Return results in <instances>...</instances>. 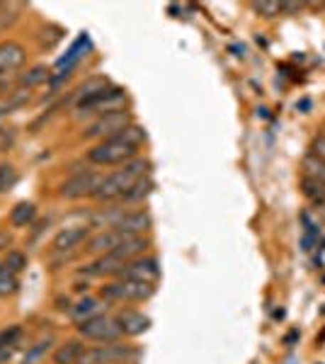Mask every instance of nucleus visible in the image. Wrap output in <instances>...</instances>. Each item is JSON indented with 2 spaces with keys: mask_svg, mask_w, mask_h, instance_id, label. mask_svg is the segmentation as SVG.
I'll return each mask as SVG.
<instances>
[{
  "mask_svg": "<svg viewBox=\"0 0 325 364\" xmlns=\"http://www.w3.org/2000/svg\"><path fill=\"white\" fill-rule=\"evenodd\" d=\"M127 105V90L122 87H107L105 92H100L92 100L82 102L75 107V119H82V117H102V114H110V112H119Z\"/></svg>",
  "mask_w": 325,
  "mask_h": 364,
  "instance_id": "5",
  "label": "nucleus"
},
{
  "mask_svg": "<svg viewBox=\"0 0 325 364\" xmlns=\"http://www.w3.org/2000/svg\"><path fill=\"white\" fill-rule=\"evenodd\" d=\"M149 248H151V240H149V238H144V236L124 238L119 248L110 252V257H112V260H117V262H119V265L124 267L129 260H134V257L146 255V250H149Z\"/></svg>",
  "mask_w": 325,
  "mask_h": 364,
  "instance_id": "15",
  "label": "nucleus"
},
{
  "mask_svg": "<svg viewBox=\"0 0 325 364\" xmlns=\"http://www.w3.org/2000/svg\"><path fill=\"white\" fill-rule=\"evenodd\" d=\"M139 357V350L127 343H102L85 348L78 364H132Z\"/></svg>",
  "mask_w": 325,
  "mask_h": 364,
  "instance_id": "4",
  "label": "nucleus"
},
{
  "mask_svg": "<svg viewBox=\"0 0 325 364\" xmlns=\"http://www.w3.org/2000/svg\"><path fill=\"white\" fill-rule=\"evenodd\" d=\"M22 364H29V362H22Z\"/></svg>",
  "mask_w": 325,
  "mask_h": 364,
  "instance_id": "34",
  "label": "nucleus"
},
{
  "mask_svg": "<svg viewBox=\"0 0 325 364\" xmlns=\"http://www.w3.org/2000/svg\"><path fill=\"white\" fill-rule=\"evenodd\" d=\"M82 350H85V345H82L80 338L66 340V343H61L54 350V355H51V362H54V364H78Z\"/></svg>",
  "mask_w": 325,
  "mask_h": 364,
  "instance_id": "18",
  "label": "nucleus"
},
{
  "mask_svg": "<svg viewBox=\"0 0 325 364\" xmlns=\"http://www.w3.org/2000/svg\"><path fill=\"white\" fill-rule=\"evenodd\" d=\"M114 318L119 323V331L124 338H139L151 328L149 316L141 314V311H134V309H122L119 314H114Z\"/></svg>",
  "mask_w": 325,
  "mask_h": 364,
  "instance_id": "11",
  "label": "nucleus"
},
{
  "mask_svg": "<svg viewBox=\"0 0 325 364\" xmlns=\"http://www.w3.org/2000/svg\"><path fill=\"white\" fill-rule=\"evenodd\" d=\"M301 190L311 202H325V185L311 180V178H301Z\"/></svg>",
  "mask_w": 325,
  "mask_h": 364,
  "instance_id": "25",
  "label": "nucleus"
},
{
  "mask_svg": "<svg viewBox=\"0 0 325 364\" xmlns=\"http://www.w3.org/2000/svg\"><path fill=\"white\" fill-rule=\"evenodd\" d=\"M90 238V228L87 226H73V228H63L61 233H56L51 248L54 252H61V255H68V252H75L82 243H87Z\"/></svg>",
  "mask_w": 325,
  "mask_h": 364,
  "instance_id": "12",
  "label": "nucleus"
},
{
  "mask_svg": "<svg viewBox=\"0 0 325 364\" xmlns=\"http://www.w3.org/2000/svg\"><path fill=\"white\" fill-rule=\"evenodd\" d=\"M107 306V304L102 301V299L97 296H82L80 301H75L73 306H70V318L75 323H85L90 318H95V316L102 314V309Z\"/></svg>",
  "mask_w": 325,
  "mask_h": 364,
  "instance_id": "17",
  "label": "nucleus"
},
{
  "mask_svg": "<svg viewBox=\"0 0 325 364\" xmlns=\"http://www.w3.org/2000/svg\"><path fill=\"white\" fill-rule=\"evenodd\" d=\"M17 185V170L10 163H0V192H8Z\"/></svg>",
  "mask_w": 325,
  "mask_h": 364,
  "instance_id": "26",
  "label": "nucleus"
},
{
  "mask_svg": "<svg viewBox=\"0 0 325 364\" xmlns=\"http://www.w3.org/2000/svg\"><path fill=\"white\" fill-rule=\"evenodd\" d=\"M156 294V284L134 279H114L100 289V299L105 304H144Z\"/></svg>",
  "mask_w": 325,
  "mask_h": 364,
  "instance_id": "3",
  "label": "nucleus"
},
{
  "mask_svg": "<svg viewBox=\"0 0 325 364\" xmlns=\"http://www.w3.org/2000/svg\"><path fill=\"white\" fill-rule=\"evenodd\" d=\"M304 8L301 3H282V13H299Z\"/></svg>",
  "mask_w": 325,
  "mask_h": 364,
  "instance_id": "33",
  "label": "nucleus"
},
{
  "mask_svg": "<svg viewBox=\"0 0 325 364\" xmlns=\"http://www.w3.org/2000/svg\"><path fill=\"white\" fill-rule=\"evenodd\" d=\"M158 277H161V265H158L156 257L141 255L129 260L114 279H134V282H151V284H156Z\"/></svg>",
  "mask_w": 325,
  "mask_h": 364,
  "instance_id": "8",
  "label": "nucleus"
},
{
  "mask_svg": "<svg viewBox=\"0 0 325 364\" xmlns=\"http://www.w3.org/2000/svg\"><path fill=\"white\" fill-rule=\"evenodd\" d=\"M3 262L13 269L15 274H20V272H25V269H27V255H25V252H20V250H8V255H5Z\"/></svg>",
  "mask_w": 325,
  "mask_h": 364,
  "instance_id": "28",
  "label": "nucleus"
},
{
  "mask_svg": "<svg viewBox=\"0 0 325 364\" xmlns=\"http://www.w3.org/2000/svg\"><path fill=\"white\" fill-rule=\"evenodd\" d=\"M124 238H127V236H122V233L114 231V228H105V231H100V233H95V236L87 238L85 252H87V255H97V257L110 255L112 250L119 248Z\"/></svg>",
  "mask_w": 325,
  "mask_h": 364,
  "instance_id": "13",
  "label": "nucleus"
},
{
  "mask_svg": "<svg viewBox=\"0 0 325 364\" xmlns=\"http://www.w3.org/2000/svg\"><path fill=\"white\" fill-rule=\"evenodd\" d=\"M114 231H119L122 236L134 238V236H144L153 228V219L146 209H129L117 219V224L112 226Z\"/></svg>",
  "mask_w": 325,
  "mask_h": 364,
  "instance_id": "9",
  "label": "nucleus"
},
{
  "mask_svg": "<svg viewBox=\"0 0 325 364\" xmlns=\"http://www.w3.org/2000/svg\"><path fill=\"white\" fill-rule=\"evenodd\" d=\"M100 182V175L92 173V170H85V173H75L73 178H68L61 185L58 195L63 199H80V197H92Z\"/></svg>",
  "mask_w": 325,
  "mask_h": 364,
  "instance_id": "10",
  "label": "nucleus"
},
{
  "mask_svg": "<svg viewBox=\"0 0 325 364\" xmlns=\"http://www.w3.org/2000/svg\"><path fill=\"white\" fill-rule=\"evenodd\" d=\"M252 10H255L257 15L272 20V17L282 15V3H275V0H260V3H252Z\"/></svg>",
  "mask_w": 325,
  "mask_h": 364,
  "instance_id": "29",
  "label": "nucleus"
},
{
  "mask_svg": "<svg viewBox=\"0 0 325 364\" xmlns=\"http://www.w3.org/2000/svg\"><path fill=\"white\" fill-rule=\"evenodd\" d=\"M25 61H27V49L20 42H3L0 44V78L13 75Z\"/></svg>",
  "mask_w": 325,
  "mask_h": 364,
  "instance_id": "14",
  "label": "nucleus"
},
{
  "mask_svg": "<svg viewBox=\"0 0 325 364\" xmlns=\"http://www.w3.org/2000/svg\"><path fill=\"white\" fill-rule=\"evenodd\" d=\"M46 80H51V73H49V68H46L44 63L32 66L27 73H20V87H22V90H32V87L46 83Z\"/></svg>",
  "mask_w": 325,
  "mask_h": 364,
  "instance_id": "21",
  "label": "nucleus"
},
{
  "mask_svg": "<svg viewBox=\"0 0 325 364\" xmlns=\"http://www.w3.org/2000/svg\"><path fill=\"white\" fill-rule=\"evenodd\" d=\"M153 187H156V185H153L151 175H149V178H141L132 187V190H129L127 195L119 199V204H124V207H132V204H144L146 199L153 195Z\"/></svg>",
  "mask_w": 325,
  "mask_h": 364,
  "instance_id": "19",
  "label": "nucleus"
},
{
  "mask_svg": "<svg viewBox=\"0 0 325 364\" xmlns=\"http://www.w3.org/2000/svg\"><path fill=\"white\" fill-rule=\"evenodd\" d=\"M132 114L127 112V109H119V112H110V114H102V117H97V119H92L90 124L85 127V132H82V136L85 139H100V141H105V139H110V136H114V134H119L124 127H129L132 124Z\"/></svg>",
  "mask_w": 325,
  "mask_h": 364,
  "instance_id": "7",
  "label": "nucleus"
},
{
  "mask_svg": "<svg viewBox=\"0 0 325 364\" xmlns=\"http://www.w3.org/2000/svg\"><path fill=\"white\" fill-rule=\"evenodd\" d=\"M17 289H20V277L0 260V299H8V296H15Z\"/></svg>",
  "mask_w": 325,
  "mask_h": 364,
  "instance_id": "22",
  "label": "nucleus"
},
{
  "mask_svg": "<svg viewBox=\"0 0 325 364\" xmlns=\"http://www.w3.org/2000/svg\"><path fill=\"white\" fill-rule=\"evenodd\" d=\"M51 345H54V338H46V340H41V343L37 345H32V348L27 350V355H25V362L29 364H37L41 357L46 355V352L51 350Z\"/></svg>",
  "mask_w": 325,
  "mask_h": 364,
  "instance_id": "27",
  "label": "nucleus"
},
{
  "mask_svg": "<svg viewBox=\"0 0 325 364\" xmlns=\"http://www.w3.org/2000/svg\"><path fill=\"white\" fill-rule=\"evenodd\" d=\"M144 141H146V129L132 122L119 134L92 146L85 158L92 166H127L129 161L139 158V149Z\"/></svg>",
  "mask_w": 325,
  "mask_h": 364,
  "instance_id": "1",
  "label": "nucleus"
},
{
  "mask_svg": "<svg viewBox=\"0 0 325 364\" xmlns=\"http://www.w3.org/2000/svg\"><path fill=\"white\" fill-rule=\"evenodd\" d=\"M311 156H316L318 161H323V163H325V134H323V136H316V139H313V144H311Z\"/></svg>",
  "mask_w": 325,
  "mask_h": 364,
  "instance_id": "31",
  "label": "nucleus"
},
{
  "mask_svg": "<svg viewBox=\"0 0 325 364\" xmlns=\"http://www.w3.org/2000/svg\"><path fill=\"white\" fill-rule=\"evenodd\" d=\"M78 336L80 340H90V343H117L122 340V331H119V323H117L114 316L110 314H100L95 318L78 323Z\"/></svg>",
  "mask_w": 325,
  "mask_h": 364,
  "instance_id": "6",
  "label": "nucleus"
},
{
  "mask_svg": "<svg viewBox=\"0 0 325 364\" xmlns=\"http://www.w3.org/2000/svg\"><path fill=\"white\" fill-rule=\"evenodd\" d=\"M22 336V328L20 326H10L5 328V331H0V345H5V348H15L17 340Z\"/></svg>",
  "mask_w": 325,
  "mask_h": 364,
  "instance_id": "30",
  "label": "nucleus"
},
{
  "mask_svg": "<svg viewBox=\"0 0 325 364\" xmlns=\"http://www.w3.org/2000/svg\"><path fill=\"white\" fill-rule=\"evenodd\" d=\"M20 13V5L17 3H0V34L8 32L10 27L17 22V15Z\"/></svg>",
  "mask_w": 325,
  "mask_h": 364,
  "instance_id": "24",
  "label": "nucleus"
},
{
  "mask_svg": "<svg viewBox=\"0 0 325 364\" xmlns=\"http://www.w3.org/2000/svg\"><path fill=\"white\" fill-rule=\"evenodd\" d=\"M301 168H304V178H311L316 182H321V185H325V163L318 161L316 156H306L304 163H301Z\"/></svg>",
  "mask_w": 325,
  "mask_h": 364,
  "instance_id": "23",
  "label": "nucleus"
},
{
  "mask_svg": "<svg viewBox=\"0 0 325 364\" xmlns=\"http://www.w3.org/2000/svg\"><path fill=\"white\" fill-rule=\"evenodd\" d=\"M107 87H112L110 78H105V75H90V78H87L85 83H80L73 90L75 107H78V105H82V102H87V100H92L95 95H100V92H105Z\"/></svg>",
  "mask_w": 325,
  "mask_h": 364,
  "instance_id": "16",
  "label": "nucleus"
},
{
  "mask_svg": "<svg viewBox=\"0 0 325 364\" xmlns=\"http://www.w3.org/2000/svg\"><path fill=\"white\" fill-rule=\"evenodd\" d=\"M13 352L15 348H5V345H0V364H8L13 360Z\"/></svg>",
  "mask_w": 325,
  "mask_h": 364,
  "instance_id": "32",
  "label": "nucleus"
},
{
  "mask_svg": "<svg viewBox=\"0 0 325 364\" xmlns=\"http://www.w3.org/2000/svg\"><path fill=\"white\" fill-rule=\"evenodd\" d=\"M149 173H151V163L146 161V158H134V161H129L127 166H122L119 170H114V173L102 175L95 192H92V199H95V202H105V204L119 202L141 178H149Z\"/></svg>",
  "mask_w": 325,
  "mask_h": 364,
  "instance_id": "2",
  "label": "nucleus"
},
{
  "mask_svg": "<svg viewBox=\"0 0 325 364\" xmlns=\"http://www.w3.org/2000/svg\"><path fill=\"white\" fill-rule=\"evenodd\" d=\"M34 216H37V204L34 202H20L15 204V209L10 211V224L15 228H25L34 221Z\"/></svg>",
  "mask_w": 325,
  "mask_h": 364,
  "instance_id": "20",
  "label": "nucleus"
}]
</instances>
